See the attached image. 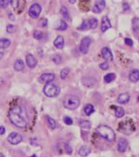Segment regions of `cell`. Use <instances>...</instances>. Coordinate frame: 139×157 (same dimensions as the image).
I'll return each mask as SVG.
<instances>
[{
    "label": "cell",
    "instance_id": "4",
    "mask_svg": "<svg viewBox=\"0 0 139 157\" xmlns=\"http://www.w3.org/2000/svg\"><path fill=\"white\" fill-rule=\"evenodd\" d=\"M61 92V88L59 86L53 83H49L46 84L45 87L43 88V92L44 94L49 97H55L59 95Z\"/></svg>",
    "mask_w": 139,
    "mask_h": 157
},
{
    "label": "cell",
    "instance_id": "44",
    "mask_svg": "<svg viewBox=\"0 0 139 157\" xmlns=\"http://www.w3.org/2000/svg\"><path fill=\"white\" fill-rule=\"evenodd\" d=\"M3 53H1V52H0V59H1L2 57H3Z\"/></svg>",
    "mask_w": 139,
    "mask_h": 157
},
{
    "label": "cell",
    "instance_id": "13",
    "mask_svg": "<svg viewBox=\"0 0 139 157\" xmlns=\"http://www.w3.org/2000/svg\"><path fill=\"white\" fill-rule=\"evenodd\" d=\"M128 147V142L125 138H120L118 142L117 145V149L120 152H124L127 150Z\"/></svg>",
    "mask_w": 139,
    "mask_h": 157
},
{
    "label": "cell",
    "instance_id": "36",
    "mask_svg": "<svg viewBox=\"0 0 139 157\" xmlns=\"http://www.w3.org/2000/svg\"><path fill=\"white\" fill-rule=\"evenodd\" d=\"M7 31L10 34H12L15 31V26L13 25H8L7 27Z\"/></svg>",
    "mask_w": 139,
    "mask_h": 157
},
{
    "label": "cell",
    "instance_id": "42",
    "mask_svg": "<svg viewBox=\"0 0 139 157\" xmlns=\"http://www.w3.org/2000/svg\"><path fill=\"white\" fill-rule=\"evenodd\" d=\"M123 7H124V10H129V6H128V3H124Z\"/></svg>",
    "mask_w": 139,
    "mask_h": 157
},
{
    "label": "cell",
    "instance_id": "37",
    "mask_svg": "<svg viewBox=\"0 0 139 157\" xmlns=\"http://www.w3.org/2000/svg\"><path fill=\"white\" fill-rule=\"evenodd\" d=\"M61 60V57L59 55H55L54 57H53V61H54L55 63H60Z\"/></svg>",
    "mask_w": 139,
    "mask_h": 157
},
{
    "label": "cell",
    "instance_id": "43",
    "mask_svg": "<svg viewBox=\"0 0 139 157\" xmlns=\"http://www.w3.org/2000/svg\"><path fill=\"white\" fill-rule=\"evenodd\" d=\"M75 1H76V0H69V3H70V4H74V3H75Z\"/></svg>",
    "mask_w": 139,
    "mask_h": 157
},
{
    "label": "cell",
    "instance_id": "26",
    "mask_svg": "<svg viewBox=\"0 0 139 157\" xmlns=\"http://www.w3.org/2000/svg\"><path fill=\"white\" fill-rule=\"evenodd\" d=\"M47 121H48L49 127L51 129H55L56 128V127H57V123H56V121L53 118H51L50 116H47Z\"/></svg>",
    "mask_w": 139,
    "mask_h": 157
},
{
    "label": "cell",
    "instance_id": "32",
    "mask_svg": "<svg viewBox=\"0 0 139 157\" xmlns=\"http://www.w3.org/2000/svg\"><path fill=\"white\" fill-rule=\"evenodd\" d=\"M10 3L13 9H17V7H18L19 1L18 0H10Z\"/></svg>",
    "mask_w": 139,
    "mask_h": 157
},
{
    "label": "cell",
    "instance_id": "35",
    "mask_svg": "<svg viewBox=\"0 0 139 157\" xmlns=\"http://www.w3.org/2000/svg\"><path fill=\"white\" fill-rule=\"evenodd\" d=\"M67 29V23L64 21H61V25L60 27L58 28V30H65Z\"/></svg>",
    "mask_w": 139,
    "mask_h": 157
},
{
    "label": "cell",
    "instance_id": "39",
    "mask_svg": "<svg viewBox=\"0 0 139 157\" xmlns=\"http://www.w3.org/2000/svg\"><path fill=\"white\" fill-rule=\"evenodd\" d=\"M66 151H67V154L70 155L72 153V147H71V146L69 145V144H66Z\"/></svg>",
    "mask_w": 139,
    "mask_h": 157
},
{
    "label": "cell",
    "instance_id": "41",
    "mask_svg": "<svg viewBox=\"0 0 139 157\" xmlns=\"http://www.w3.org/2000/svg\"><path fill=\"white\" fill-rule=\"evenodd\" d=\"M6 132V129L3 126H0V135H3Z\"/></svg>",
    "mask_w": 139,
    "mask_h": 157
},
{
    "label": "cell",
    "instance_id": "18",
    "mask_svg": "<svg viewBox=\"0 0 139 157\" xmlns=\"http://www.w3.org/2000/svg\"><path fill=\"white\" fill-rule=\"evenodd\" d=\"M129 99H130V96L128 93H122L117 98V102L120 104H125L128 102Z\"/></svg>",
    "mask_w": 139,
    "mask_h": 157
},
{
    "label": "cell",
    "instance_id": "38",
    "mask_svg": "<svg viewBox=\"0 0 139 157\" xmlns=\"http://www.w3.org/2000/svg\"><path fill=\"white\" fill-rule=\"evenodd\" d=\"M47 25H48V20L47 19H42L39 22V25L41 27H45V26H47Z\"/></svg>",
    "mask_w": 139,
    "mask_h": 157
},
{
    "label": "cell",
    "instance_id": "23",
    "mask_svg": "<svg viewBox=\"0 0 139 157\" xmlns=\"http://www.w3.org/2000/svg\"><path fill=\"white\" fill-rule=\"evenodd\" d=\"M124 110L120 107V106H117V107H115V116L117 117V118H122L124 115Z\"/></svg>",
    "mask_w": 139,
    "mask_h": 157
},
{
    "label": "cell",
    "instance_id": "12",
    "mask_svg": "<svg viewBox=\"0 0 139 157\" xmlns=\"http://www.w3.org/2000/svg\"><path fill=\"white\" fill-rule=\"evenodd\" d=\"M25 61H26L27 66L30 68H35V67H36L37 63H38L37 59L32 54H28L26 56Z\"/></svg>",
    "mask_w": 139,
    "mask_h": 157
},
{
    "label": "cell",
    "instance_id": "40",
    "mask_svg": "<svg viewBox=\"0 0 139 157\" xmlns=\"http://www.w3.org/2000/svg\"><path fill=\"white\" fill-rule=\"evenodd\" d=\"M124 43L127 44L128 46H133V40H132L131 39H128V38H126V39H124Z\"/></svg>",
    "mask_w": 139,
    "mask_h": 157
},
{
    "label": "cell",
    "instance_id": "21",
    "mask_svg": "<svg viewBox=\"0 0 139 157\" xmlns=\"http://www.w3.org/2000/svg\"><path fill=\"white\" fill-rule=\"evenodd\" d=\"M11 45V40L8 39H0V49L8 48Z\"/></svg>",
    "mask_w": 139,
    "mask_h": 157
},
{
    "label": "cell",
    "instance_id": "45",
    "mask_svg": "<svg viewBox=\"0 0 139 157\" xmlns=\"http://www.w3.org/2000/svg\"><path fill=\"white\" fill-rule=\"evenodd\" d=\"M0 157H5V156H3V154H0Z\"/></svg>",
    "mask_w": 139,
    "mask_h": 157
},
{
    "label": "cell",
    "instance_id": "8",
    "mask_svg": "<svg viewBox=\"0 0 139 157\" xmlns=\"http://www.w3.org/2000/svg\"><path fill=\"white\" fill-rule=\"evenodd\" d=\"M91 43H92V39L89 37H85L81 40L80 45H79V51L83 54H86L88 53Z\"/></svg>",
    "mask_w": 139,
    "mask_h": 157
},
{
    "label": "cell",
    "instance_id": "11",
    "mask_svg": "<svg viewBox=\"0 0 139 157\" xmlns=\"http://www.w3.org/2000/svg\"><path fill=\"white\" fill-rule=\"evenodd\" d=\"M106 7V2L104 0L97 1L92 7V12L94 13H100Z\"/></svg>",
    "mask_w": 139,
    "mask_h": 157
},
{
    "label": "cell",
    "instance_id": "1",
    "mask_svg": "<svg viewBox=\"0 0 139 157\" xmlns=\"http://www.w3.org/2000/svg\"><path fill=\"white\" fill-rule=\"evenodd\" d=\"M9 119L12 124L20 128H24L27 126V119L25 110L21 106H17L9 111Z\"/></svg>",
    "mask_w": 139,
    "mask_h": 157
},
{
    "label": "cell",
    "instance_id": "46",
    "mask_svg": "<svg viewBox=\"0 0 139 157\" xmlns=\"http://www.w3.org/2000/svg\"><path fill=\"white\" fill-rule=\"evenodd\" d=\"M30 157H37L36 156H35V155H33V156H31Z\"/></svg>",
    "mask_w": 139,
    "mask_h": 157
},
{
    "label": "cell",
    "instance_id": "28",
    "mask_svg": "<svg viewBox=\"0 0 139 157\" xmlns=\"http://www.w3.org/2000/svg\"><path fill=\"white\" fill-rule=\"evenodd\" d=\"M79 125H80V127L82 128L83 129H88L91 127V123L89 121L87 120L81 121L80 124H79Z\"/></svg>",
    "mask_w": 139,
    "mask_h": 157
},
{
    "label": "cell",
    "instance_id": "5",
    "mask_svg": "<svg viewBox=\"0 0 139 157\" xmlns=\"http://www.w3.org/2000/svg\"><path fill=\"white\" fill-rule=\"evenodd\" d=\"M97 24H98V21H97V19L92 18L87 20V21H84L78 29L79 30H83V31L90 30V29H95L97 26Z\"/></svg>",
    "mask_w": 139,
    "mask_h": 157
},
{
    "label": "cell",
    "instance_id": "34",
    "mask_svg": "<svg viewBox=\"0 0 139 157\" xmlns=\"http://www.w3.org/2000/svg\"><path fill=\"white\" fill-rule=\"evenodd\" d=\"M64 122H65V124H67V125H71L73 124L72 119L69 116H67V117L64 118Z\"/></svg>",
    "mask_w": 139,
    "mask_h": 157
},
{
    "label": "cell",
    "instance_id": "9",
    "mask_svg": "<svg viewBox=\"0 0 139 157\" xmlns=\"http://www.w3.org/2000/svg\"><path fill=\"white\" fill-rule=\"evenodd\" d=\"M42 11V7L39 3H34L29 9V15L32 18H37L40 15Z\"/></svg>",
    "mask_w": 139,
    "mask_h": 157
},
{
    "label": "cell",
    "instance_id": "29",
    "mask_svg": "<svg viewBox=\"0 0 139 157\" xmlns=\"http://www.w3.org/2000/svg\"><path fill=\"white\" fill-rule=\"evenodd\" d=\"M61 13L62 15V17L65 19H69V12H68V10L66 7L62 6L61 8Z\"/></svg>",
    "mask_w": 139,
    "mask_h": 157
},
{
    "label": "cell",
    "instance_id": "16",
    "mask_svg": "<svg viewBox=\"0 0 139 157\" xmlns=\"http://www.w3.org/2000/svg\"><path fill=\"white\" fill-rule=\"evenodd\" d=\"M54 46L57 49H63L64 47V44H65V41H64V38L62 36H57V39L54 40L53 42Z\"/></svg>",
    "mask_w": 139,
    "mask_h": 157
},
{
    "label": "cell",
    "instance_id": "6",
    "mask_svg": "<svg viewBox=\"0 0 139 157\" xmlns=\"http://www.w3.org/2000/svg\"><path fill=\"white\" fill-rule=\"evenodd\" d=\"M135 128H134V124H133V121L131 120H126L123 121L120 124L119 126V130H120L121 133H128V132L132 133L133 131H134Z\"/></svg>",
    "mask_w": 139,
    "mask_h": 157
},
{
    "label": "cell",
    "instance_id": "10",
    "mask_svg": "<svg viewBox=\"0 0 139 157\" xmlns=\"http://www.w3.org/2000/svg\"><path fill=\"white\" fill-rule=\"evenodd\" d=\"M54 78V74H53V73H45V74H43L42 75H40V77L39 78V81L41 84H49V83H51L52 81H53Z\"/></svg>",
    "mask_w": 139,
    "mask_h": 157
},
{
    "label": "cell",
    "instance_id": "27",
    "mask_svg": "<svg viewBox=\"0 0 139 157\" xmlns=\"http://www.w3.org/2000/svg\"><path fill=\"white\" fill-rule=\"evenodd\" d=\"M33 36L35 39H36L38 40H40V39H42L43 36H44V35H43V33L42 31H40V30H35V32H34V34H33Z\"/></svg>",
    "mask_w": 139,
    "mask_h": 157
},
{
    "label": "cell",
    "instance_id": "47",
    "mask_svg": "<svg viewBox=\"0 0 139 157\" xmlns=\"http://www.w3.org/2000/svg\"><path fill=\"white\" fill-rule=\"evenodd\" d=\"M138 101H139V97H138Z\"/></svg>",
    "mask_w": 139,
    "mask_h": 157
},
{
    "label": "cell",
    "instance_id": "2",
    "mask_svg": "<svg viewBox=\"0 0 139 157\" xmlns=\"http://www.w3.org/2000/svg\"><path fill=\"white\" fill-rule=\"evenodd\" d=\"M97 133L102 138L109 142H113L115 139V133L111 128L107 125H100L97 128Z\"/></svg>",
    "mask_w": 139,
    "mask_h": 157
},
{
    "label": "cell",
    "instance_id": "7",
    "mask_svg": "<svg viewBox=\"0 0 139 157\" xmlns=\"http://www.w3.org/2000/svg\"><path fill=\"white\" fill-rule=\"evenodd\" d=\"M22 140H23L22 136L19 133H16V132L11 133L7 137V141L12 145H17L22 142Z\"/></svg>",
    "mask_w": 139,
    "mask_h": 157
},
{
    "label": "cell",
    "instance_id": "22",
    "mask_svg": "<svg viewBox=\"0 0 139 157\" xmlns=\"http://www.w3.org/2000/svg\"><path fill=\"white\" fill-rule=\"evenodd\" d=\"M84 110V113L86 115H91L95 111V108L92 104H87Z\"/></svg>",
    "mask_w": 139,
    "mask_h": 157
},
{
    "label": "cell",
    "instance_id": "24",
    "mask_svg": "<svg viewBox=\"0 0 139 157\" xmlns=\"http://www.w3.org/2000/svg\"><path fill=\"white\" fill-rule=\"evenodd\" d=\"M132 26L135 32H139V18L134 17L132 21Z\"/></svg>",
    "mask_w": 139,
    "mask_h": 157
},
{
    "label": "cell",
    "instance_id": "20",
    "mask_svg": "<svg viewBox=\"0 0 139 157\" xmlns=\"http://www.w3.org/2000/svg\"><path fill=\"white\" fill-rule=\"evenodd\" d=\"M25 68V64L24 61L21 59H18V60L16 61L15 64H14V70L16 71H23Z\"/></svg>",
    "mask_w": 139,
    "mask_h": 157
},
{
    "label": "cell",
    "instance_id": "3",
    "mask_svg": "<svg viewBox=\"0 0 139 157\" xmlns=\"http://www.w3.org/2000/svg\"><path fill=\"white\" fill-rule=\"evenodd\" d=\"M80 104L79 98L75 95L69 94L65 97L63 101V106L68 110H74L78 108Z\"/></svg>",
    "mask_w": 139,
    "mask_h": 157
},
{
    "label": "cell",
    "instance_id": "31",
    "mask_svg": "<svg viewBox=\"0 0 139 157\" xmlns=\"http://www.w3.org/2000/svg\"><path fill=\"white\" fill-rule=\"evenodd\" d=\"M10 0H0V7L1 8H5L7 7Z\"/></svg>",
    "mask_w": 139,
    "mask_h": 157
},
{
    "label": "cell",
    "instance_id": "30",
    "mask_svg": "<svg viewBox=\"0 0 139 157\" xmlns=\"http://www.w3.org/2000/svg\"><path fill=\"white\" fill-rule=\"evenodd\" d=\"M69 72H70L69 68H65V69L61 70V71L60 73L61 78V79H65V78H67V76L68 75Z\"/></svg>",
    "mask_w": 139,
    "mask_h": 157
},
{
    "label": "cell",
    "instance_id": "19",
    "mask_svg": "<svg viewBox=\"0 0 139 157\" xmlns=\"http://www.w3.org/2000/svg\"><path fill=\"white\" fill-rule=\"evenodd\" d=\"M91 152V148L88 147V146H83L80 147L79 151V155L80 156L82 157H85L87 156H88L90 154Z\"/></svg>",
    "mask_w": 139,
    "mask_h": 157
},
{
    "label": "cell",
    "instance_id": "14",
    "mask_svg": "<svg viewBox=\"0 0 139 157\" xmlns=\"http://www.w3.org/2000/svg\"><path fill=\"white\" fill-rule=\"evenodd\" d=\"M110 28H111V24L109 18L107 17H104L101 24V30L102 32H106V30H109Z\"/></svg>",
    "mask_w": 139,
    "mask_h": 157
},
{
    "label": "cell",
    "instance_id": "25",
    "mask_svg": "<svg viewBox=\"0 0 139 157\" xmlns=\"http://www.w3.org/2000/svg\"><path fill=\"white\" fill-rule=\"evenodd\" d=\"M115 75L114 73H109V74H107V75H105V77H104V80H105V82L106 83H110V82H112L114 79H115Z\"/></svg>",
    "mask_w": 139,
    "mask_h": 157
},
{
    "label": "cell",
    "instance_id": "17",
    "mask_svg": "<svg viewBox=\"0 0 139 157\" xmlns=\"http://www.w3.org/2000/svg\"><path fill=\"white\" fill-rule=\"evenodd\" d=\"M129 79L131 82L136 83L139 80V71L137 69L133 70L129 74Z\"/></svg>",
    "mask_w": 139,
    "mask_h": 157
},
{
    "label": "cell",
    "instance_id": "15",
    "mask_svg": "<svg viewBox=\"0 0 139 157\" xmlns=\"http://www.w3.org/2000/svg\"><path fill=\"white\" fill-rule=\"evenodd\" d=\"M102 55L103 58L106 59V61H112L113 60V55L109 48H103L102 49Z\"/></svg>",
    "mask_w": 139,
    "mask_h": 157
},
{
    "label": "cell",
    "instance_id": "33",
    "mask_svg": "<svg viewBox=\"0 0 139 157\" xmlns=\"http://www.w3.org/2000/svg\"><path fill=\"white\" fill-rule=\"evenodd\" d=\"M99 67H100V68H101L102 70H107V69L109 68V64H108L107 61H104V62L100 64Z\"/></svg>",
    "mask_w": 139,
    "mask_h": 157
}]
</instances>
